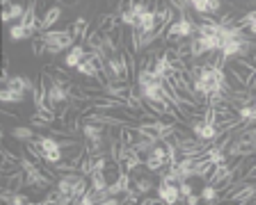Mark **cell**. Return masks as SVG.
I'll use <instances>...</instances> for the list:
<instances>
[{
    "mask_svg": "<svg viewBox=\"0 0 256 205\" xmlns=\"http://www.w3.org/2000/svg\"><path fill=\"white\" fill-rule=\"evenodd\" d=\"M133 5H135V0H122V2H119V7H117V14L130 11V9H133Z\"/></svg>",
    "mask_w": 256,
    "mask_h": 205,
    "instance_id": "f546056e",
    "label": "cell"
},
{
    "mask_svg": "<svg viewBox=\"0 0 256 205\" xmlns=\"http://www.w3.org/2000/svg\"><path fill=\"white\" fill-rule=\"evenodd\" d=\"M140 203L142 205H158V203H162V199H160V196H144V199H140Z\"/></svg>",
    "mask_w": 256,
    "mask_h": 205,
    "instance_id": "4dcf8cb0",
    "label": "cell"
},
{
    "mask_svg": "<svg viewBox=\"0 0 256 205\" xmlns=\"http://www.w3.org/2000/svg\"><path fill=\"white\" fill-rule=\"evenodd\" d=\"M87 55H90V50H87L85 43H76L74 48H69V53L64 55V66L66 68H78V64L82 62Z\"/></svg>",
    "mask_w": 256,
    "mask_h": 205,
    "instance_id": "9c48e42d",
    "label": "cell"
},
{
    "mask_svg": "<svg viewBox=\"0 0 256 205\" xmlns=\"http://www.w3.org/2000/svg\"><path fill=\"white\" fill-rule=\"evenodd\" d=\"M55 2H58V5H60V2H64V0H55Z\"/></svg>",
    "mask_w": 256,
    "mask_h": 205,
    "instance_id": "d6a6232c",
    "label": "cell"
},
{
    "mask_svg": "<svg viewBox=\"0 0 256 205\" xmlns=\"http://www.w3.org/2000/svg\"><path fill=\"white\" fill-rule=\"evenodd\" d=\"M37 5H39V0H30V5H28L26 14H23V18H21L23 25L30 32H34V34H39V27H42V21H39V14H37Z\"/></svg>",
    "mask_w": 256,
    "mask_h": 205,
    "instance_id": "ba28073f",
    "label": "cell"
},
{
    "mask_svg": "<svg viewBox=\"0 0 256 205\" xmlns=\"http://www.w3.org/2000/svg\"><path fill=\"white\" fill-rule=\"evenodd\" d=\"M82 135H85V142H98V139H106V126L101 123H92V121H82Z\"/></svg>",
    "mask_w": 256,
    "mask_h": 205,
    "instance_id": "4fadbf2b",
    "label": "cell"
},
{
    "mask_svg": "<svg viewBox=\"0 0 256 205\" xmlns=\"http://www.w3.org/2000/svg\"><path fill=\"white\" fill-rule=\"evenodd\" d=\"M82 78H90V80H96L98 75H101V62H98V57H96V53H92L90 50V55H87L82 62L78 64V68H76Z\"/></svg>",
    "mask_w": 256,
    "mask_h": 205,
    "instance_id": "8992f818",
    "label": "cell"
},
{
    "mask_svg": "<svg viewBox=\"0 0 256 205\" xmlns=\"http://www.w3.org/2000/svg\"><path fill=\"white\" fill-rule=\"evenodd\" d=\"M34 37H37V34L28 30L21 21L10 27V39H12V41H26V39H34Z\"/></svg>",
    "mask_w": 256,
    "mask_h": 205,
    "instance_id": "44dd1931",
    "label": "cell"
},
{
    "mask_svg": "<svg viewBox=\"0 0 256 205\" xmlns=\"http://www.w3.org/2000/svg\"><path fill=\"white\" fill-rule=\"evenodd\" d=\"M190 130H192V135L199 137V139H204V142H215V139H220L218 126H213V123H206L202 116H197V119L190 123Z\"/></svg>",
    "mask_w": 256,
    "mask_h": 205,
    "instance_id": "5b68a950",
    "label": "cell"
},
{
    "mask_svg": "<svg viewBox=\"0 0 256 205\" xmlns=\"http://www.w3.org/2000/svg\"><path fill=\"white\" fill-rule=\"evenodd\" d=\"M90 30H92V25H90V18H87V16H78V18L71 23V32H74L76 41H85Z\"/></svg>",
    "mask_w": 256,
    "mask_h": 205,
    "instance_id": "ac0fdd59",
    "label": "cell"
},
{
    "mask_svg": "<svg viewBox=\"0 0 256 205\" xmlns=\"http://www.w3.org/2000/svg\"><path fill=\"white\" fill-rule=\"evenodd\" d=\"M108 185H110L108 174L106 171H101V169H96L94 174L90 176V187H94V190H108Z\"/></svg>",
    "mask_w": 256,
    "mask_h": 205,
    "instance_id": "603a6c76",
    "label": "cell"
},
{
    "mask_svg": "<svg viewBox=\"0 0 256 205\" xmlns=\"http://www.w3.org/2000/svg\"><path fill=\"white\" fill-rule=\"evenodd\" d=\"M178 190H181V199L183 201H186V196L194 194V187H192L190 180H181V183H178Z\"/></svg>",
    "mask_w": 256,
    "mask_h": 205,
    "instance_id": "f1b7e54d",
    "label": "cell"
},
{
    "mask_svg": "<svg viewBox=\"0 0 256 205\" xmlns=\"http://www.w3.org/2000/svg\"><path fill=\"white\" fill-rule=\"evenodd\" d=\"M119 25H122V23H119V14H117V11H112V14H101V16H98V23H96V27H98L103 34H108V32H112V30H117Z\"/></svg>",
    "mask_w": 256,
    "mask_h": 205,
    "instance_id": "e0dca14e",
    "label": "cell"
},
{
    "mask_svg": "<svg viewBox=\"0 0 256 205\" xmlns=\"http://www.w3.org/2000/svg\"><path fill=\"white\" fill-rule=\"evenodd\" d=\"M135 174H138V176L133 178V183H135L133 187H135V190H138L142 196H144V194H149V192L154 190V180H151L149 176H140V169L135 171Z\"/></svg>",
    "mask_w": 256,
    "mask_h": 205,
    "instance_id": "7402d4cb",
    "label": "cell"
},
{
    "mask_svg": "<svg viewBox=\"0 0 256 205\" xmlns=\"http://www.w3.org/2000/svg\"><path fill=\"white\" fill-rule=\"evenodd\" d=\"M28 7H23V2H12V5L2 7V23H12V21H21Z\"/></svg>",
    "mask_w": 256,
    "mask_h": 205,
    "instance_id": "5bb4252c",
    "label": "cell"
},
{
    "mask_svg": "<svg viewBox=\"0 0 256 205\" xmlns=\"http://www.w3.org/2000/svg\"><path fill=\"white\" fill-rule=\"evenodd\" d=\"M222 196H224V201H231V203H240V205L252 203L256 199V185L252 183V178H238V183L231 185Z\"/></svg>",
    "mask_w": 256,
    "mask_h": 205,
    "instance_id": "3957f363",
    "label": "cell"
},
{
    "mask_svg": "<svg viewBox=\"0 0 256 205\" xmlns=\"http://www.w3.org/2000/svg\"><path fill=\"white\" fill-rule=\"evenodd\" d=\"M140 196H142V194H140L135 187H130L128 192H124V194H122V203H140Z\"/></svg>",
    "mask_w": 256,
    "mask_h": 205,
    "instance_id": "83f0119b",
    "label": "cell"
},
{
    "mask_svg": "<svg viewBox=\"0 0 256 205\" xmlns=\"http://www.w3.org/2000/svg\"><path fill=\"white\" fill-rule=\"evenodd\" d=\"M39 205H53V203H60V190L55 187V190H48V194L44 196L42 201H37Z\"/></svg>",
    "mask_w": 256,
    "mask_h": 205,
    "instance_id": "4316f807",
    "label": "cell"
},
{
    "mask_svg": "<svg viewBox=\"0 0 256 205\" xmlns=\"http://www.w3.org/2000/svg\"><path fill=\"white\" fill-rule=\"evenodd\" d=\"M194 34H197V23L192 21L190 16H178L165 30V43L176 46V43L186 41V39H192Z\"/></svg>",
    "mask_w": 256,
    "mask_h": 205,
    "instance_id": "7a4b0ae2",
    "label": "cell"
},
{
    "mask_svg": "<svg viewBox=\"0 0 256 205\" xmlns=\"http://www.w3.org/2000/svg\"><path fill=\"white\" fill-rule=\"evenodd\" d=\"M94 171H96V158L92 155V153H85V158L80 160V174L92 176Z\"/></svg>",
    "mask_w": 256,
    "mask_h": 205,
    "instance_id": "d4e9b609",
    "label": "cell"
},
{
    "mask_svg": "<svg viewBox=\"0 0 256 205\" xmlns=\"http://www.w3.org/2000/svg\"><path fill=\"white\" fill-rule=\"evenodd\" d=\"M158 196L162 199V203H165V205L181 203V190H178V183L160 180V185H158Z\"/></svg>",
    "mask_w": 256,
    "mask_h": 205,
    "instance_id": "52a82bcc",
    "label": "cell"
},
{
    "mask_svg": "<svg viewBox=\"0 0 256 205\" xmlns=\"http://www.w3.org/2000/svg\"><path fill=\"white\" fill-rule=\"evenodd\" d=\"M26 98H28L26 91H16V89H10V87L0 89V103H5V105H10V103H26Z\"/></svg>",
    "mask_w": 256,
    "mask_h": 205,
    "instance_id": "d6986e66",
    "label": "cell"
},
{
    "mask_svg": "<svg viewBox=\"0 0 256 205\" xmlns=\"http://www.w3.org/2000/svg\"><path fill=\"white\" fill-rule=\"evenodd\" d=\"M174 142L181 155H204L210 148V142H204V139H199L194 135H181V132L174 137Z\"/></svg>",
    "mask_w": 256,
    "mask_h": 205,
    "instance_id": "277c9868",
    "label": "cell"
},
{
    "mask_svg": "<svg viewBox=\"0 0 256 205\" xmlns=\"http://www.w3.org/2000/svg\"><path fill=\"white\" fill-rule=\"evenodd\" d=\"M10 135L14 137L16 142H30V139L37 137V132H34V126H14L10 130Z\"/></svg>",
    "mask_w": 256,
    "mask_h": 205,
    "instance_id": "ffe728a7",
    "label": "cell"
},
{
    "mask_svg": "<svg viewBox=\"0 0 256 205\" xmlns=\"http://www.w3.org/2000/svg\"><path fill=\"white\" fill-rule=\"evenodd\" d=\"M62 14H64L62 5H53V7H48L46 16L42 18V27H39V34H42V32H46V30H53L55 23L62 21Z\"/></svg>",
    "mask_w": 256,
    "mask_h": 205,
    "instance_id": "8fae6325",
    "label": "cell"
},
{
    "mask_svg": "<svg viewBox=\"0 0 256 205\" xmlns=\"http://www.w3.org/2000/svg\"><path fill=\"white\" fill-rule=\"evenodd\" d=\"M119 23H122L124 27H130V30H133V27L138 25V18H135L133 11H124V14H119Z\"/></svg>",
    "mask_w": 256,
    "mask_h": 205,
    "instance_id": "484cf974",
    "label": "cell"
},
{
    "mask_svg": "<svg viewBox=\"0 0 256 205\" xmlns=\"http://www.w3.org/2000/svg\"><path fill=\"white\" fill-rule=\"evenodd\" d=\"M5 87H10V89H16V91H34V87H37V82L32 78H28V75H14V78L7 80Z\"/></svg>",
    "mask_w": 256,
    "mask_h": 205,
    "instance_id": "9a60e30c",
    "label": "cell"
},
{
    "mask_svg": "<svg viewBox=\"0 0 256 205\" xmlns=\"http://www.w3.org/2000/svg\"><path fill=\"white\" fill-rule=\"evenodd\" d=\"M186 203H188V205H197V203H202V194H197V192H194V194L186 196Z\"/></svg>",
    "mask_w": 256,
    "mask_h": 205,
    "instance_id": "1f68e13d",
    "label": "cell"
},
{
    "mask_svg": "<svg viewBox=\"0 0 256 205\" xmlns=\"http://www.w3.org/2000/svg\"><path fill=\"white\" fill-rule=\"evenodd\" d=\"M160 27V23H158V14H156V9L151 7L149 11L144 16H140L138 18V25L133 27V30H140L142 34H149V32H156Z\"/></svg>",
    "mask_w": 256,
    "mask_h": 205,
    "instance_id": "30bf717a",
    "label": "cell"
},
{
    "mask_svg": "<svg viewBox=\"0 0 256 205\" xmlns=\"http://www.w3.org/2000/svg\"><path fill=\"white\" fill-rule=\"evenodd\" d=\"M162 82L160 75H156L154 68H138V89H146V87H156Z\"/></svg>",
    "mask_w": 256,
    "mask_h": 205,
    "instance_id": "7c38bea8",
    "label": "cell"
},
{
    "mask_svg": "<svg viewBox=\"0 0 256 205\" xmlns=\"http://www.w3.org/2000/svg\"><path fill=\"white\" fill-rule=\"evenodd\" d=\"M42 39L46 43V55H60L62 50H69L78 43L71 27H66V30H46L42 32Z\"/></svg>",
    "mask_w": 256,
    "mask_h": 205,
    "instance_id": "6da1fadb",
    "label": "cell"
},
{
    "mask_svg": "<svg viewBox=\"0 0 256 205\" xmlns=\"http://www.w3.org/2000/svg\"><path fill=\"white\" fill-rule=\"evenodd\" d=\"M0 201H5V203H10V205H26V203H32L28 194H23V192H18V190H7V187L0 192Z\"/></svg>",
    "mask_w": 256,
    "mask_h": 205,
    "instance_id": "2e32d148",
    "label": "cell"
},
{
    "mask_svg": "<svg viewBox=\"0 0 256 205\" xmlns=\"http://www.w3.org/2000/svg\"><path fill=\"white\" fill-rule=\"evenodd\" d=\"M199 194H202L204 203H218V201H220V190H218V185H213V183L204 185V190L199 192Z\"/></svg>",
    "mask_w": 256,
    "mask_h": 205,
    "instance_id": "cb8c5ba5",
    "label": "cell"
}]
</instances>
